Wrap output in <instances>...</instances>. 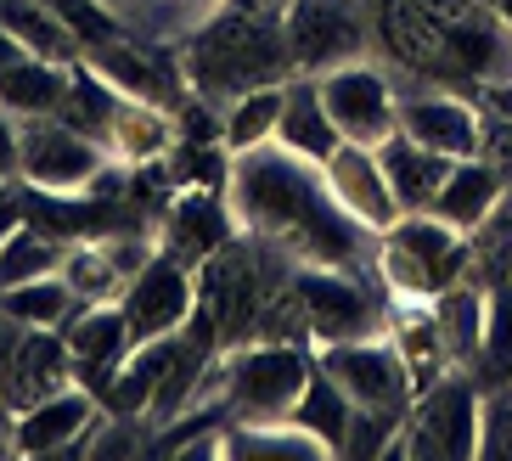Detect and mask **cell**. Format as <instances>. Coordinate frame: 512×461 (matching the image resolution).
<instances>
[{
	"mask_svg": "<svg viewBox=\"0 0 512 461\" xmlns=\"http://www.w3.org/2000/svg\"><path fill=\"white\" fill-rule=\"evenodd\" d=\"M226 209L242 237L287 265H338L377 276V231L355 225L327 186V169L282 141L231 152Z\"/></svg>",
	"mask_w": 512,
	"mask_h": 461,
	"instance_id": "cell-1",
	"label": "cell"
},
{
	"mask_svg": "<svg viewBox=\"0 0 512 461\" xmlns=\"http://www.w3.org/2000/svg\"><path fill=\"white\" fill-rule=\"evenodd\" d=\"M372 40L394 74L451 90H479L512 79V29L490 0H372Z\"/></svg>",
	"mask_w": 512,
	"mask_h": 461,
	"instance_id": "cell-2",
	"label": "cell"
},
{
	"mask_svg": "<svg viewBox=\"0 0 512 461\" xmlns=\"http://www.w3.org/2000/svg\"><path fill=\"white\" fill-rule=\"evenodd\" d=\"M181 79L186 90L209 96L214 107L237 102L259 85L293 79V51L282 29V0L265 6H226L209 23H197L181 45Z\"/></svg>",
	"mask_w": 512,
	"mask_h": 461,
	"instance_id": "cell-3",
	"label": "cell"
},
{
	"mask_svg": "<svg viewBox=\"0 0 512 461\" xmlns=\"http://www.w3.org/2000/svg\"><path fill=\"white\" fill-rule=\"evenodd\" d=\"M473 265L467 231L451 220H439L434 209H411L377 237V282L389 287V298H439L456 287Z\"/></svg>",
	"mask_w": 512,
	"mask_h": 461,
	"instance_id": "cell-4",
	"label": "cell"
},
{
	"mask_svg": "<svg viewBox=\"0 0 512 461\" xmlns=\"http://www.w3.org/2000/svg\"><path fill=\"white\" fill-rule=\"evenodd\" d=\"M287 293L299 304V327L316 343H355L389 332V287L338 265H287Z\"/></svg>",
	"mask_w": 512,
	"mask_h": 461,
	"instance_id": "cell-5",
	"label": "cell"
},
{
	"mask_svg": "<svg viewBox=\"0 0 512 461\" xmlns=\"http://www.w3.org/2000/svg\"><path fill=\"white\" fill-rule=\"evenodd\" d=\"M479 400H484V388L473 372H462V366L439 372L428 388H417L394 456H411V461H422V456L428 461L479 456Z\"/></svg>",
	"mask_w": 512,
	"mask_h": 461,
	"instance_id": "cell-6",
	"label": "cell"
},
{
	"mask_svg": "<svg viewBox=\"0 0 512 461\" xmlns=\"http://www.w3.org/2000/svg\"><path fill=\"white\" fill-rule=\"evenodd\" d=\"M107 164H119V158L57 113L17 124V180L34 186L40 197H85L107 175Z\"/></svg>",
	"mask_w": 512,
	"mask_h": 461,
	"instance_id": "cell-7",
	"label": "cell"
},
{
	"mask_svg": "<svg viewBox=\"0 0 512 461\" xmlns=\"http://www.w3.org/2000/svg\"><path fill=\"white\" fill-rule=\"evenodd\" d=\"M316 377V355L299 349L293 338L282 343H254V349H226L220 355V383L226 405L237 417H293L299 394Z\"/></svg>",
	"mask_w": 512,
	"mask_h": 461,
	"instance_id": "cell-8",
	"label": "cell"
},
{
	"mask_svg": "<svg viewBox=\"0 0 512 461\" xmlns=\"http://www.w3.org/2000/svg\"><path fill=\"white\" fill-rule=\"evenodd\" d=\"M327 102V119L338 124L344 141L355 147H377L400 130V85H394V68L361 57L344 62V68H327V74H310Z\"/></svg>",
	"mask_w": 512,
	"mask_h": 461,
	"instance_id": "cell-9",
	"label": "cell"
},
{
	"mask_svg": "<svg viewBox=\"0 0 512 461\" xmlns=\"http://www.w3.org/2000/svg\"><path fill=\"white\" fill-rule=\"evenodd\" d=\"M316 366L344 388V400L361 405V411H411V400H417L411 366H406V355H400V343H394L389 332L355 338V343H321Z\"/></svg>",
	"mask_w": 512,
	"mask_h": 461,
	"instance_id": "cell-10",
	"label": "cell"
},
{
	"mask_svg": "<svg viewBox=\"0 0 512 461\" xmlns=\"http://www.w3.org/2000/svg\"><path fill=\"white\" fill-rule=\"evenodd\" d=\"M282 29L293 51V74H327V68L372 57L361 0H282Z\"/></svg>",
	"mask_w": 512,
	"mask_h": 461,
	"instance_id": "cell-11",
	"label": "cell"
},
{
	"mask_svg": "<svg viewBox=\"0 0 512 461\" xmlns=\"http://www.w3.org/2000/svg\"><path fill=\"white\" fill-rule=\"evenodd\" d=\"M400 85V130L422 141L439 158H479L484 147V107L451 85H428V79L394 74Z\"/></svg>",
	"mask_w": 512,
	"mask_h": 461,
	"instance_id": "cell-12",
	"label": "cell"
},
{
	"mask_svg": "<svg viewBox=\"0 0 512 461\" xmlns=\"http://www.w3.org/2000/svg\"><path fill=\"white\" fill-rule=\"evenodd\" d=\"M102 422V400L85 383H62L40 400H29V411L12 422V456H79L91 450L85 439Z\"/></svg>",
	"mask_w": 512,
	"mask_h": 461,
	"instance_id": "cell-13",
	"label": "cell"
},
{
	"mask_svg": "<svg viewBox=\"0 0 512 461\" xmlns=\"http://www.w3.org/2000/svg\"><path fill=\"white\" fill-rule=\"evenodd\" d=\"M79 62L91 68L96 79L130 96V102H152V107H169L186 96V79H181V62H169L164 51H152V40H136V34H124V40H107V45H85Z\"/></svg>",
	"mask_w": 512,
	"mask_h": 461,
	"instance_id": "cell-14",
	"label": "cell"
},
{
	"mask_svg": "<svg viewBox=\"0 0 512 461\" xmlns=\"http://www.w3.org/2000/svg\"><path fill=\"white\" fill-rule=\"evenodd\" d=\"M124 315H130V332H136V343L147 338H169V332L186 327V315H192L197 293H192V276H186V265L175 259V253H152L147 265L130 276V287H124Z\"/></svg>",
	"mask_w": 512,
	"mask_h": 461,
	"instance_id": "cell-15",
	"label": "cell"
},
{
	"mask_svg": "<svg viewBox=\"0 0 512 461\" xmlns=\"http://www.w3.org/2000/svg\"><path fill=\"white\" fill-rule=\"evenodd\" d=\"M62 343H68L74 372L85 377V388H107L113 366L136 349V332H130V315H124L119 298H102V304H79V310L62 321ZM96 400H102V394H96Z\"/></svg>",
	"mask_w": 512,
	"mask_h": 461,
	"instance_id": "cell-16",
	"label": "cell"
},
{
	"mask_svg": "<svg viewBox=\"0 0 512 461\" xmlns=\"http://www.w3.org/2000/svg\"><path fill=\"white\" fill-rule=\"evenodd\" d=\"M181 349H186L181 332L136 343V349L113 366V377H107V388H102V411L107 417L130 422V417H141V411L152 417V405L164 400L169 377H175V366H181Z\"/></svg>",
	"mask_w": 512,
	"mask_h": 461,
	"instance_id": "cell-17",
	"label": "cell"
},
{
	"mask_svg": "<svg viewBox=\"0 0 512 461\" xmlns=\"http://www.w3.org/2000/svg\"><path fill=\"white\" fill-rule=\"evenodd\" d=\"M321 169H327V186H332V197H338V209H344L355 225H366V231H377V237H383V231L400 220V203H394L389 180H383L377 147L338 141V152H332Z\"/></svg>",
	"mask_w": 512,
	"mask_h": 461,
	"instance_id": "cell-18",
	"label": "cell"
},
{
	"mask_svg": "<svg viewBox=\"0 0 512 461\" xmlns=\"http://www.w3.org/2000/svg\"><path fill=\"white\" fill-rule=\"evenodd\" d=\"M231 209L220 192H203V186H181V197L169 203V237L164 253H175L186 270L192 265H209L214 253L231 242Z\"/></svg>",
	"mask_w": 512,
	"mask_h": 461,
	"instance_id": "cell-19",
	"label": "cell"
},
{
	"mask_svg": "<svg viewBox=\"0 0 512 461\" xmlns=\"http://www.w3.org/2000/svg\"><path fill=\"white\" fill-rule=\"evenodd\" d=\"M271 141H282L287 152H299V158H310V164H327L332 152H338V124L327 119V102H321V90L310 74H293L282 85V119H276V135Z\"/></svg>",
	"mask_w": 512,
	"mask_h": 461,
	"instance_id": "cell-20",
	"label": "cell"
},
{
	"mask_svg": "<svg viewBox=\"0 0 512 461\" xmlns=\"http://www.w3.org/2000/svg\"><path fill=\"white\" fill-rule=\"evenodd\" d=\"M377 164H383V180H389L400 214H411V209H428L439 197V186H445L456 158H439L422 141H411L406 130H394L389 141H377Z\"/></svg>",
	"mask_w": 512,
	"mask_h": 461,
	"instance_id": "cell-21",
	"label": "cell"
},
{
	"mask_svg": "<svg viewBox=\"0 0 512 461\" xmlns=\"http://www.w3.org/2000/svg\"><path fill=\"white\" fill-rule=\"evenodd\" d=\"M220 456L237 461H327L332 450L321 445L310 428H299L293 417H242L237 428L220 433Z\"/></svg>",
	"mask_w": 512,
	"mask_h": 461,
	"instance_id": "cell-22",
	"label": "cell"
},
{
	"mask_svg": "<svg viewBox=\"0 0 512 461\" xmlns=\"http://www.w3.org/2000/svg\"><path fill=\"white\" fill-rule=\"evenodd\" d=\"M507 192V180H501V169L490 164V158H456L451 175H445V186H439V197L428 203V209L439 214V220H451L456 231H479L484 214L496 209V197Z\"/></svg>",
	"mask_w": 512,
	"mask_h": 461,
	"instance_id": "cell-23",
	"label": "cell"
},
{
	"mask_svg": "<svg viewBox=\"0 0 512 461\" xmlns=\"http://www.w3.org/2000/svg\"><path fill=\"white\" fill-rule=\"evenodd\" d=\"M74 85V62H46V57H23L0 68V107L17 113V119H40V113H57L62 96Z\"/></svg>",
	"mask_w": 512,
	"mask_h": 461,
	"instance_id": "cell-24",
	"label": "cell"
},
{
	"mask_svg": "<svg viewBox=\"0 0 512 461\" xmlns=\"http://www.w3.org/2000/svg\"><path fill=\"white\" fill-rule=\"evenodd\" d=\"M434 321H439V343H445V355L451 366L473 372V360H479V343H484V287L473 276H462L456 287L434 298Z\"/></svg>",
	"mask_w": 512,
	"mask_h": 461,
	"instance_id": "cell-25",
	"label": "cell"
},
{
	"mask_svg": "<svg viewBox=\"0 0 512 461\" xmlns=\"http://www.w3.org/2000/svg\"><path fill=\"white\" fill-rule=\"evenodd\" d=\"M169 141H175V119H169V107L119 96L113 124H107V152H113L119 164H152Z\"/></svg>",
	"mask_w": 512,
	"mask_h": 461,
	"instance_id": "cell-26",
	"label": "cell"
},
{
	"mask_svg": "<svg viewBox=\"0 0 512 461\" xmlns=\"http://www.w3.org/2000/svg\"><path fill=\"white\" fill-rule=\"evenodd\" d=\"M0 29L12 34L29 57H46V62H79V40L68 34L57 12L46 0H0Z\"/></svg>",
	"mask_w": 512,
	"mask_h": 461,
	"instance_id": "cell-27",
	"label": "cell"
},
{
	"mask_svg": "<svg viewBox=\"0 0 512 461\" xmlns=\"http://www.w3.org/2000/svg\"><path fill=\"white\" fill-rule=\"evenodd\" d=\"M479 388H512V276H496L484 287V343L473 360Z\"/></svg>",
	"mask_w": 512,
	"mask_h": 461,
	"instance_id": "cell-28",
	"label": "cell"
},
{
	"mask_svg": "<svg viewBox=\"0 0 512 461\" xmlns=\"http://www.w3.org/2000/svg\"><path fill=\"white\" fill-rule=\"evenodd\" d=\"M79 310L74 287L62 282V276H34V282H17L0 293V315H6V327H51L62 332V321Z\"/></svg>",
	"mask_w": 512,
	"mask_h": 461,
	"instance_id": "cell-29",
	"label": "cell"
},
{
	"mask_svg": "<svg viewBox=\"0 0 512 461\" xmlns=\"http://www.w3.org/2000/svg\"><path fill=\"white\" fill-rule=\"evenodd\" d=\"M57 270H62V248L51 242V231L23 220L17 231L0 237V293L17 282H34V276H57Z\"/></svg>",
	"mask_w": 512,
	"mask_h": 461,
	"instance_id": "cell-30",
	"label": "cell"
},
{
	"mask_svg": "<svg viewBox=\"0 0 512 461\" xmlns=\"http://www.w3.org/2000/svg\"><path fill=\"white\" fill-rule=\"evenodd\" d=\"M62 282L74 287L79 304H102V298H124V270L107 259L102 237L96 242H74V248H62V270H57Z\"/></svg>",
	"mask_w": 512,
	"mask_h": 461,
	"instance_id": "cell-31",
	"label": "cell"
},
{
	"mask_svg": "<svg viewBox=\"0 0 512 461\" xmlns=\"http://www.w3.org/2000/svg\"><path fill=\"white\" fill-rule=\"evenodd\" d=\"M287 85V79H282ZM282 85H259L248 96L220 107V119H226V147L231 152H248V147H265L276 135V119H282Z\"/></svg>",
	"mask_w": 512,
	"mask_h": 461,
	"instance_id": "cell-32",
	"label": "cell"
},
{
	"mask_svg": "<svg viewBox=\"0 0 512 461\" xmlns=\"http://www.w3.org/2000/svg\"><path fill=\"white\" fill-rule=\"evenodd\" d=\"M349 411H355V405L344 400V388H338V383H332V377L316 366L310 388H304L299 405H293V422H299V428H310L321 445L338 456V445H344V428H349Z\"/></svg>",
	"mask_w": 512,
	"mask_h": 461,
	"instance_id": "cell-33",
	"label": "cell"
},
{
	"mask_svg": "<svg viewBox=\"0 0 512 461\" xmlns=\"http://www.w3.org/2000/svg\"><path fill=\"white\" fill-rule=\"evenodd\" d=\"M400 428H406V411H361V405H355V411H349V428H344L338 456H355V461L394 456Z\"/></svg>",
	"mask_w": 512,
	"mask_h": 461,
	"instance_id": "cell-34",
	"label": "cell"
},
{
	"mask_svg": "<svg viewBox=\"0 0 512 461\" xmlns=\"http://www.w3.org/2000/svg\"><path fill=\"white\" fill-rule=\"evenodd\" d=\"M96 6H107L124 29L136 34V40H152V45L186 40V23L175 17V6H169V0H96Z\"/></svg>",
	"mask_w": 512,
	"mask_h": 461,
	"instance_id": "cell-35",
	"label": "cell"
},
{
	"mask_svg": "<svg viewBox=\"0 0 512 461\" xmlns=\"http://www.w3.org/2000/svg\"><path fill=\"white\" fill-rule=\"evenodd\" d=\"M46 6L68 23V34L79 40V51H85V45H107V40H124V34H130L119 17L107 12V6H96V0H46Z\"/></svg>",
	"mask_w": 512,
	"mask_h": 461,
	"instance_id": "cell-36",
	"label": "cell"
},
{
	"mask_svg": "<svg viewBox=\"0 0 512 461\" xmlns=\"http://www.w3.org/2000/svg\"><path fill=\"white\" fill-rule=\"evenodd\" d=\"M479 456L484 461L512 456V388H490L479 400Z\"/></svg>",
	"mask_w": 512,
	"mask_h": 461,
	"instance_id": "cell-37",
	"label": "cell"
},
{
	"mask_svg": "<svg viewBox=\"0 0 512 461\" xmlns=\"http://www.w3.org/2000/svg\"><path fill=\"white\" fill-rule=\"evenodd\" d=\"M479 158L501 169V180H512V119H496V113H484V147Z\"/></svg>",
	"mask_w": 512,
	"mask_h": 461,
	"instance_id": "cell-38",
	"label": "cell"
},
{
	"mask_svg": "<svg viewBox=\"0 0 512 461\" xmlns=\"http://www.w3.org/2000/svg\"><path fill=\"white\" fill-rule=\"evenodd\" d=\"M0 180H17V113L0 107Z\"/></svg>",
	"mask_w": 512,
	"mask_h": 461,
	"instance_id": "cell-39",
	"label": "cell"
},
{
	"mask_svg": "<svg viewBox=\"0 0 512 461\" xmlns=\"http://www.w3.org/2000/svg\"><path fill=\"white\" fill-rule=\"evenodd\" d=\"M169 6H175V17L186 23V34H192L197 23H209L214 12H226L231 0H169Z\"/></svg>",
	"mask_w": 512,
	"mask_h": 461,
	"instance_id": "cell-40",
	"label": "cell"
},
{
	"mask_svg": "<svg viewBox=\"0 0 512 461\" xmlns=\"http://www.w3.org/2000/svg\"><path fill=\"white\" fill-rule=\"evenodd\" d=\"M490 6H496V17H501V23L512 29V0H490Z\"/></svg>",
	"mask_w": 512,
	"mask_h": 461,
	"instance_id": "cell-41",
	"label": "cell"
},
{
	"mask_svg": "<svg viewBox=\"0 0 512 461\" xmlns=\"http://www.w3.org/2000/svg\"><path fill=\"white\" fill-rule=\"evenodd\" d=\"M0 456H12V428H0Z\"/></svg>",
	"mask_w": 512,
	"mask_h": 461,
	"instance_id": "cell-42",
	"label": "cell"
},
{
	"mask_svg": "<svg viewBox=\"0 0 512 461\" xmlns=\"http://www.w3.org/2000/svg\"><path fill=\"white\" fill-rule=\"evenodd\" d=\"M507 276H512V259H507Z\"/></svg>",
	"mask_w": 512,
	"mask_h": 461,
	"instance_id": "cell-43",
	"label": "cell"
},
{
	"mask_svg": "<svg viewBox=\"0 0 512 461\" xmlns=\"http://www.w3.org/2000/svg\"><path fill=\"white\" fill-rule=\"evenodd\" d=\"M0 186H6V180H0Z\"/></svg>",
	"mask_w": 512,
	"mask_h": 461,
	"instance_id": "cell-44",
	"label": "cell"
}]
</instances>
